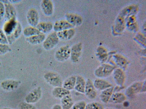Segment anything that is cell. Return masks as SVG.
I'll return each instance as SVG.
<instances>
[{
  "label": "cell",
  "instance_id": "cell-9",
  "mask_svg": "<svg viewBox=\"0 0 146 109\" xmlns=\"http://www.w3.org/2000/svg\"><path fill=\"white\" fill-rule=\"evenodd\" d=\"M5 16L10 20L15 18L16 11L14 7L8 1H5Z\"/></svg>",
  "mask_w": 146,
  "mask_h": 109
},
{
  "label": "cell",
  "instance_id": "cell-24",
  "mask_svg": "<svg viewBox=\"0 0 146 109\" xmlns=\"http://www.w3.org/2000/svg\"><path fill=\"white\" fill-rule=\"evenodd\" d=\"M113 88L111 87L103 90L102 92L100 98L101 100L104 102H107L109 101L112 95Z\"/></svg>",
  "mask_w": 146,
  "mask_h": 109
},
{
  "label": "cell",
  "instance_id": "cell-7",
  "mask_svg": "<svg viewBox=\"0 0 146 109\" xmlns=\"http://www.w3.org/2000/svg\"><path fill=\"white\" fill-rule=\"evenodd\" d=\"M86 96L90 99L95 98L97 93L95 87L91 80L88 79L86 83L85 92Z\"/></svg>",
  "mask_w": 146,
  "mask_h": 109
},
{
  "label": "cell",
  "instance_id": "cell-26",
  "mask_svg": "<svg viewBox=\"0 0 146 109\" xmlns=\"http://www.w3.org/2000/svg\"><path fill=\"white\" fill-rule=\"evenodd\" d=\"M21 24L17 23V26L11 35H8L7 39L9 43H11L16 39L19 36L21 32Z\"/></svg>",
  "mask_w": 146,
  "mask_h": 109
},
{
  "label": "cell",
  "instance_id": "cell-37",
  "mask_svg": "<svg viewBox=\"0 0 146 109\" xmlns=\"http://www.w3.org/2000/svg\"></svg>",
  "mask_w": 146,
  "mask_h": 109
},
{
  "label": "cell",
  "instance_id": "cell-14",
  "mask_svg": "<svg viewBox=\"0 0 146 109\" xmlns=\"http://www.w3.org/2000/svg\"><path fill=\"white\" fill-rule=\"evenodd\" d=\"M81 45L78 43L74 45L71 49L70 56L72 60L74 62L77 61L81 54Z\"/></svg>",
  "mask_w": 146,
  "mask_h": 109
},
{
  "label": "cell",
  "instance_id": "cell-4",
  "mask_svg": "<svg viewBox=\"0 0 146 109\" xmlns=\"http://www.w3.org/2000/svg\"><path fill=\"white\" fill-rule=\"evenodd\" d=\"M42 95V91L40 87L34 89L26 97V102L29 103H33L36 102L40 98Z\"/></svg>",
  "mask_w": 146,
  "mask_h": 109
},
{
  "label": "cell",
  "instance_id": "cell-31",
  "mask_svg": "<svg viewBox=\"0 0 146 109\" xmlns=\"http://www.w3.org/2000/svg\"><path fill=\"white\" fill-rule=\"evenodd\" d=\"M86 105L85 101H80L74 104L70 109H85Z\"/></svg>",
  "mask_w": 146,
  "mask_h": 109
},
{
  "label": "cell",
  "instance_id": "cell-11",
  "mask_svg": "<svg viewBox=\"0 0 146 109\" xmlns=\"http://www.w3.org/2000/svg\"><path fill=\"white\" fill-rule=\"evenodd\" d=\"M75 33V30L72 28L58 32L57 34L59 38L63 40H68L72 38Z\"/></svg>",
  "mask_w": 146,
  "mask_h": 109
},
{
  "label": "cell",
  "instance_id": "cell-35",
  "mask_svg": "<svg viewBox=\"0 0 146 109\" xmlns=\"http://www.w3.org/2000/svg\"><path fill=\"white\" fill-rule=\"evenodd\" d=\"M51 109H62V108L60 105L56 104L54 105Z\"/></svg>",
  "mask_w": 146,
  "mask_h": 109
},
{
  "label": "cell",
  "instance_id": "cell-8",
  "mask_svg": "<svg viewBox=\"0 0 146 109\" xmlns=\"http://www.w3.org/2000/svg\"><path fill=\"white\" fill-rule=\"evenodd\" d=\"M74 27L66 20H61L57 21L53 26L54 30L56 32H60L72 28Z\"/></svg>",
  "mask_w": 146,
  "mask_h": 109
},
{
  "label": "cell",
  "instance_id": "cell-16",
  "mask_svg": "<svg viewBox=\"0 0 146 109\" xmlns=\"http://www.w3.org/2000/svg\"><path fill=\"white\" fill-rule=\"evenodd\" d=\"M114 79L117 84L122 85L124 82L125 76L121 70L117 69L115 70L113 74Z\"/></svg>",
  "mask_w": 146,
  "mask_h": 109
},
{
  "label": "cell",
  "instance_id": "cell-20",
  "mask_svg": "<svg viewBox=\"0 0 146 109\" xmlns=\"http://www.w3.org/2000/svg\"><path fill=\"white\" fill-rule=\"evenodd\" d=\"M142 84L141 82L134 83L130 86L126 90V94L127 96L130 97L136 93L141 89Z\"/></svg>",
  "mask_w": 146,
  "mask_h": 109
},
{
  "label": "cell",
  "instance_id": "cell-12",
  "mask_svg": "<svg viewBox=\"0 0 146 109\" xmlns=\"http://www.w3.org/2000/svg\"><path fill=\"white\" fill-rule=\"evenodd\" d=\"M42 10L45 14L47 16L51 15L53 11V3L50 0H44L41 3Z\"/></svg>",
  "mask_w": 146,
  "mask_h": 109
},
{
  "label": "cell",
  "instance_id": "cell-32",
  "mask_svg": "<svg viewBox=\"0 0 146 109\" xmlns=\"http://www.w3.org/2000/svg\"><path fill=\"white\" fill-rule=\"evenodd\" d=\"M11 49L7 45L0 43V55L3 54L11 51Z\"/></svg>",
  "mask_w": 146,
  "mask_h": 109
},
{
  "label": "cell",
  "instance_id": "cell-36",
  "mask_svg": "<svg viewBox=\"0 0 146 109\" xmlns=\"http://www.w3.org/2000/svg\"><path fill=\"white\" fill-rule=\"evenodd\" d=\"M2 109H13L9 108H3Z\"/></svg>",
  "mask_w": 146,
  "mask_h": 109
},
{
  "label": "cell",
  "instance_id": "cell-28",
  "mask_svg": "<svg viewBox=\"0 0 146 109\" xmlns=\"http://www.w3.org/2000/svg\"><path fill=\"white\" fill-rule=\"evenodd\" d=\"M125 96L121 93H116L112 95L110 100V102L115 103H120L125 99Z\"/></svg>",
  "mask_w": 146,
  "mask_h": 109
},
{
  "label": "cell",
  "instance_id": "cell-5",
  "mask_svg": "<svg viewBox=\"0 0 146 109\" xmlns=\"http://www.w3.org/2000/svg\"><path fill=\"white\" fill-rule=\"evenodd\" d=\"M27 19L29 24L32 27L36 26L38 24L39 16L37 11L34 9H31L28 11Z\"/></svg>",
  "mask_w": 146,
  "mask_h": 109
},
{
  "label": "cell",
  "instance_id": "cell-13",
  "mask_svg": "<svg viewBox=\"0 0 146 109\" xmlns=\"http://www.w3.org/2000/svg\"><path fill=\"white\" fill-rule=\"evenodd\" d=\"M19 85V81L13 80H8L2 82L1 86L3 89L11 91L16 89Z\"/></svg>",
  "mask_w": 146,
  "mask_h": 109
},
{
  "label": "cell",
  "instance_id": "cell-21",
  "mask_svg": "<svg viewBox=\"0 0 146 109\" xmlns=\"http://www.w3.org/2000/svg\"><path fill=\"white\" fill-rule=\"evenodd\" d=\"M95 87L100 90H104L111 87V85L108 82L102 79H97L94 81Z\"/></svg>",
  "mask_w": 146,
  "mask_h": 109
},
{
  "label": "cell",
  "instance_id": "cell-10",
  "mask_svg": "<svg viewBox=\"0 0 146 109\" xmlns=\"http://www.w3.org/2000/svg\"><path fill=\"white\" fill-rule=\"evenodd\" d=\"M66 21L73 26L80 25L82 22L81 17L74 13H68L66 15Z\"/></svg>",
  "mask_w": 146,
  "mask_h": 109
},
{
  "label": "cell",
  "instance_id": "cell-22",
  "mask_svg": "<svg viewBox=\"0 0 146 109\" xmlns=\"http://www.w3.org/2000/svg\"><path fill=\"white\" fill-rule=\"evenodd\" d=\"M45 37V35L42 33L40 34L27 37V41L33 44H37L43 41Z\"/></svg>",
  "mask_w": 146,
  "mask_h": 109
},
{
  "label": "cell",
  "instance_id": "cell-33",
  "mask_svg": "<svg viewBox=\"0 0 146 109\" xmlns=\"http://www.w3.org/2000/svg\"><path fill=\"white\" fill-rule=\"evenodd\" d=\"M0 43L5 44L8 43L7 37L3 31L1 29H0Z\"/></svg>",
  "mask_w": 146,
  "mask_h": 109
},
{
  "label": "cell",
  "instance_id": "cell-38",
  "mask_svg": "<svg viewBox=\"0 0 146 109\" xmlns=\"http://www.w3.org/2000/svg\"><path fill=\"white\" fill-rule=\"evenodd\" d=\"M1 63L0 62V65H1Z\"/></svg>",
  "mask_w": 146,
  "mask_h": 109
},
{
  "label": "cell",
  "instance_id": "cell-1",
  "mask_svg": "<svg viewBox=\"0 0 146 109\" xmlns=\"http://www.w3.org/2000/svg\"><path fill=\"white\" fill-rule=\"evenodd\" d=\"M59 38L56 32L50 33L44 40L43 43L44 48L48 50L54 47L58 43Z\"/></svg>",
  "mask_w": 146,
  "mask_h": 109
},
{
  "label": "cell",
  "instance_id": "cell-17",
  "mask_svg": "<svg viewBox=\"0 0 146 109\" xmlns=\"http://www.w3.org/2000/svg\"><path fill=\"white\" fill-rule=\"evenodd\" d=\"M85 80L84 78L80 76H78L76 78L75 89L78 92L84 93L86 85Z\"/></svg>",
  "mask_w": 146,
  "mask_h": 109
},
{
  "label": "cell",
  "instance_id": "cell-23",
  "mask_svg": "<svg viewBox=\"0 0 146 109\" xmlns=\"http://www.w3.org/2000/svg\"><path fill=\"white\" fill-rule=\"evenodd\" d=\"M61 102L62 109H70L74 104L71 96L69 95L62 98Z\"/></svg>",
  "mask_w": 146,
  "mask_h": 109
},
{
  "label": "cell",
  "instance_id": "cell-29",
  "mask_svg": "<svg viewBox=\"0 0 146 109\" xmlns=\"http://www.w3.org/2000/svg\"><path fill=\"white\" fill-rule=\"evenodd\" d=\"M85 109H103V107L99 102H93L86 105Z\"/></svg>",
  "mask_w": 146,
  "mask_h": 109
},
{
  "label": "cell",
  "instance_id": "cell-30",
  "mask_svg": "<svg viewBox=\"0 0 146 109\" xmlns=\"http://www.w3.org/2000/svg\"><path fill=\"white\" fill-rule=\"evenodd\" d=\"M18 107L19 109H36L34 106L27 102L20 103Z\"/></svg>",
  "mask_w": 146,
  "mask_h": 109
},
{
  "label": "cell",
  "instance_id": "cell-3",
  "mask_svg": "<svg viewBox=\"0 0 146 109\" xmlns=\"http://www.w3.org/2000/svg\"><path fill=\"white\" fill-rule=\"evenodd\" d=\"M44 77L46 81L53 86L60 87L62 85V81L60 77L54 73H47L44 75Z\"/></svg>",
  "mask_w": 146,
  "mask_h": 109
},
{
  "label": "cell",
  "instance_id": "cell-19",
  "mask_svg": "<svg viewBox=\"0 0 146 109\" xmlns=\"http://www.w3.org/2000/svg\"><path fill=\"white\" fill-rule=\"evenodd\" d=\"M36 28L40 32L47 33L50 32L53 28V25L50 22H42L38 23Z\"/></svg>",
  "mask_w": 146,
  "mask_h": 109
},
{
  "label": "cell",
  "instance_id": "cell-15",
  "mask_svg": "<svg viewBox=\"0 0 146 109\" xmlns=\"http://www.w3.org/2000/svg\"><path fill=\"white\" fill-rule=\"evenodd\" d=\"M17 23L15 18L11 19L4 25V30L5 32L9 35H11L15 29Z\"/></svg>",
  "mask_w": 146,
  "mask_h": 109
},
{
  "label": "cell",
  "instance_id": "cell-25",
  "mask_svg": "<svg viewBox=\"0 0 146 109\" xmlns=\"http://www.w3.org/2000/svg\"><path fill=\"white\" fill-rule=\"evenodd\" d=\"M76 80V78L74 76L68 77L64 82L63 87L69 91L75 87Z\"/></svg>",
  "mask_w": 146,
  "mask_h": 109
},
{
  "label": "cell",
  "instance_id": "cell-6",
  "mask_svg": "<svg viewBox=\"0 0 146 109\" xmlns=\"http://www.w3.org/2000/svg\"><path fill=\"white\" fill-rule=\"evenodd\" d=\"M113 67L110 65H104L99 67L95 71L96 76L100 77H104L109 76L113 71Z\"/></svg>",
  "mask_w": 146,
  "mask_h": 109
},
{
  "label": "cell",
  "instance_id": "cell-18",
  "mask_svg": "<svg viewBox=\"0 0 146 109\" xmlns=\"http://www.w3.org/2000/svg\"><path fill=\"white\" fill-rule=\"evenodd\" d=\"M70 91L63 87H57L53 90L52 94L56 98H62L64 97L69 95Z\"/></svg>",
  "mask_w": 146,
  "mask_h": 109
},
{
  "label": "cell",
  "instance_id": "cell-34",
  "mask_svg": "<svg viewBox=\"0 0 146 109\" xmlns=\"http://www.w3.org/2000/svg\"><path fill=\"white\" fill-rule=\"evenodd\" d=\"M5 14V6L2 2L0 1V20L3 18Z\"/></svg>",
  "mask_w": 146,
  "mask_h": 109
},
{
  "label": "cell",
  "instance_id": "cell-27",
  "mask_svg": "<svg viewBox=\"0 0 146 109\" xmlns=\"http://www.w3.org/2000/svg\"><path fill=\"white\" fill-rule=\"evenodd\" d=\"M42 33L36 28L32 26L27 27L23 31L24 35L28 37L38 35Z\"/></svg>",
  "mask_w": 146,
  "mask_h": 109
},
{
  "label": "cell",
  "instance_id": "cell-2",
  "mask_svg": "<svg viewBox=\"0 0 146 109\" xmlns=\"http://www.w3.org/2000/svg\"><path fill=\"white\" fill-rule=\"evenodd\" d=\"M71 49L68 45H66L60 47L56 51L55 56L60 61H64L67 60L70 56Z\"/></svg>",
  "mask_w": 146,
  "mask_h": 109
}]
</instances>
